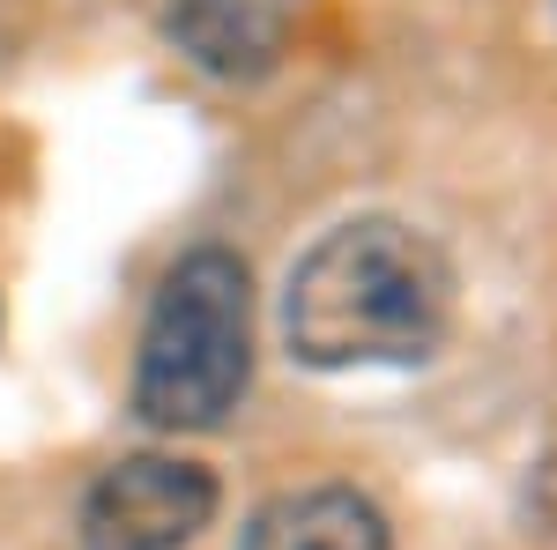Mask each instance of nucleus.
Segmentation results:
<instances>
[{
    "label": "nucleus",
    "mask_w": 557,
    "mask_h": 550,
    "mask_svg": "<svg viewBox=\"0 0 557 550\" xmlns=\"http://www.w3.org/2000/svg\"><path fill=\"white\" fill-rule=\"evenodd\" d=\"M446 320H454V268L417 223H394V216H357L327 231L290 268V291H283L290 357L320 372L417 365L446 342Z\"/></svg>",
    "instance_id": "f257e3e1"
},
{
    "label": "nucleus",
    "mask_w": 557,
    "mask_h": 550,
    "mask_svg": "<svg viewBox=\"0 0 557 550\" xmlns=\"http://www.w3.org/2000/svg\"><path fill=\"white\" fill-rule=\"evenodd\" d=\"M246 372H253L246 260L201 246L157 291V313L141 328V365H134V410L157 431H209L223 424V410H238Z\"/></svg>",
    "instance_id": "f03ea898"
},
{
    "label": "nucleus",
    "mask_w": 557,
    "mask_h": 550,
    "mask_svg": "<svg viewBox=\"0 0 557 550\" xmlns=\"http://www.w3.org/2000/svg\"><path fill=\"white\" fill-rule=\"evenodd\" d=\"M215 513V476L178 454H134L83 499V550H186Z\"/></svg>",
    "instance_id": "7ed1b4c3"
},
{
    "label": "nucleus",
    "mask_w": 557,
    "mask_h": 550,
    "mask_svg": "<svg viewBox=\"0 0 557 550\" xmlns=\"http://www.w3.org/2000/svg\"><path fill=\"white\" fill-rule=\"evenodd\" d=\"M172 38L223 83H260L290 45V0H172Z\"/></svg>",
    "instance_id": "20e7f679"
},
{
    "label": "nucleus",
    "mask_w": 557,
    "mask_h": 550,
    "mask_svg": "<svg viewBox=\"0 0 557 550\" xmlns=\"http://www.w3.org/2000/svg\"><path fill=\"white\" fill-rule=\"evenodd\" d=\"M246 550H394V536L372 499L320 484V491H290V499L260 506L246 528Z\"/></svg>",
    "instance_id": "39448f33"
}]
</instances>
